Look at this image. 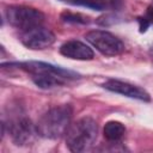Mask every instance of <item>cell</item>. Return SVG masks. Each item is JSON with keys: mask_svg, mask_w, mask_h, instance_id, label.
Segmentation results:
<instances>
[{"mask_svg": "<svg viewBox=\"0 0 153 153\" xmlns=\"http://www.w3.org/2000/svg\"><path fill=\"white\" fill-rule=\"evenodd\" d=\"M104 137L108 141L117 142L126 134V127L118 121H109L104 126Z\"/></svg>", "mask_w": 153, "mask_h": 153, "instance_id": "11", "label": "cell"}, {"mask_svg": "<svg viewBox=\"0 0 153 153\" xmlns=\"http://www.w3.org/2000/svg\"><path fill=\"white\" fill-rule=\"evenodd\" d=\"M20 42L29 49L42 50L55 42V35L49 29L39 25L23 31L20 35Z\"/></svg>", "mask_w": 153, "mask_h": 153, "instance_id": "7", "label": "cell"}, {"mask_svg": "<svg viewBox=\"0 0 153 153\" xmlns=\"http://www.w3.org/2000/svg\"><path fill=\"white\" fill-rule=\"evenodd\" d=\"M78 5L97 11H105V10L118 11L123 7L124 0H78Z\"/></svg>", "mask_w": 153, "mask_h": 153, "instance_id": "10", "label": "cell"}, {"mask_svg": "<svg viewBox=\"0 0 153 153\" xmlns=\"http://www.w3.org/2000/svg\"><path fill=\"white\" fill-rule=\"evenodd\" d=\"M97 136V122L91 117H82L69 126L66 133V145L72 152H86L93 147Z\"/></svg>", "mask_w": 153, "mask_h": 153, "instance_id": "2", "label": "cell"}, {"mask_svg": "<svg viewBox=\"0 0 153 153\" xmlns=\"http://www.w3.org/2000/svg\"><path fill=\"white\" fill-rule=\"evenodd\" d=\"M116 19H117V17H116L115 14H106V16H103V17L98 18V19H97V23H98L99 25L106 26V25H110L109 22H111V24H115V23L117 22Z\"/></svg>", "mask_w": 153, "mask_h": 153, "instance_id": "15", "label": "cell"}, {"mask_svg": "<svg viewBox=\"0 0 153 153\" xmlns=\"http://www.w3.org/2000/svg\"><path fill=\"white\" fill-rule=\"evenodd\" d=\"M103 87L105 90H109V91L115 92V93H120V94L129 97V98L139 99L142 102H149L151 100V96L146 90H143L142 87H139L136 85L126 82V81L110 79L103 84Z\"/></svg>", "mask_w": 153, "mask_h": 153, "instance_id": "8", "label": "cell"}, {"mask_svg": "<svg viewBox=\"0 0 153 153\" xmlns=\"http://www.w3.org/2000/svg\"><path fill=\"white\" fill-rule=\"evenodd\" d=\"M73 110L71 105L63 104L51 108L44 112L36 123L37 134L41 137L56 140L65 135L71 126Z\"/></svg>", "mask_w": 153, "mask_h": 153, "instance_id": "1", "label": "cell"}, {"mask_svg": "<svg viewBox=\"0 0 153 153\" xmlns=\"http://www.w3.org/2000/svg\"><path fill=\"white\" fill-rule=\"evenodd\" d=\"M5 16L10 25L23 31L39 26L44 22V14L41 11L27 6H10Z\"/></svg>", "mask_w": 153, "mask_h": 153, "instance_id": "4", "label": "cell"}, {"mask_svg": "<svg viewBox=\"0 0 153 153\" xmlns=\"http://www.w3.org/2000/svg\"><path fill=\"white\" fill-rule=\"evenodd\" d=\"M31 78H32V81L41 88H51L55 86H60V85H63L66 81L51 74H33Z\"/></svg>", "mask_w": 153, "mask_h": 153, "instance_id": "12", "label": "cell"}, {"mask_svg": "<svg viewBox=\"0 0 153 153\" xmlns=\"http://www.w3.org/2000/svg\"><path fill=\"white\" fill-rule=\"evenodd\" d=\"M14 65L18 66L20 69H24L25 72L30 73L31 75H33V74H51V75L59 76L63 80H74V79L80 78V74H78L73 71L65 69L62 67L54 66L51 63H47V62H42V61H25V62H18Z\"/></svg>", "mask_w": 153, "mask_h": 153, "instance_id": "6", "label": "cell"}, {"mask_svg": "<svg viewBox=\"0 0 153 153\" xmlns=\"http://www.w3.org/2000/svg\"><path fill=\"white\" fill-rule=\"evenodd\" d=\"M59 1L67 2V4H71V5H78V0H59Z\"/></svg>", "mask_w": 153, "mask_h": 153, "instance_id": "16", "label": "cell"}, {"mask_svg": "<svg viewBox=\"0 0 153 153\" xmlns=\"http://www.w3.org/2000/svg\"><path fill=\"white\" fill-rule=\"evenodd\" d=\"M60 53L68 57V59H73V60H92L94 57V53L93 50L85 43L80 42V41H67L66 43H63L60 47Z\"/></svg>", "mask_w": 153, "mask_h": 153, "instance_id": "9", "label": "cell"}, {"mask_svg": "<svg viewBox=\"0 0 153 153\" xmlns=\"http://www.w3.org/2000/svg\"><path fill=\"white\" fill-rule=\"evenodd\" d=\"M86 41L105 56H116L124 51L123 42L109 31L92 30L85 35Z\"/></svg>", "mask_w": 153, "mask_h": 153, "instance_id": "5", "label": "cell"}, {"mask_svg": "<svg viewBox=\"0 0 153 153\" xmlns=\"http://www.w3.org/2000/svg\"><path fill=\"white\" fill-rule=\"evenodd\" d=\"M61 19L65 23H72V24H88L90 18L86 16H82L80 13H73V12H63L61 14Z\"/></svg>", "mask_w": 153, "mask_h": 153, "instance_id": "13", "label": "cell"}, {"mask_svg": "<svg viewBox=\"0 0 153 153\" xmlns=\"http://www.w3.org/2000/svg\"><path fill=\"white\" fill-rule=\"evenodd\" d=\"M7 130L12 141L17 146L30 145L35 140V136L38 135L36 124H33L31 120L25 116V114H22L18 110L8 118Z\"/></svg>", "mask_w": 153, "mask_h": 153, "instance_id": "3", "label": "cell"}, {"mask_svg": "<svg viewBox=\"0 0 153 153\" xmlns=\"http://www.w3.org/2000/svg\"><path fill=\"white\" fill-rule=\"evenodd\" d=\"M137 22H139L140 32H146L147 29L153 24V7L149 6L143 16L137 17Z\"/></svg>", "mask_w": 153, "mask_h": 153, "instance_id": "14", "label": "cell"}]
</instances>
